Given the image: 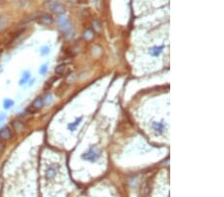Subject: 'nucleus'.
I'll use <instances>...</instances> for the list:
<instances>
[{"instance_id":"aec40b11","label":"nucleus","mask_w":224,"mask_h":197,"mask_svg":"<svg viewBox=\"0 0 224 197\" xmlns=\"http://www.w3.org/2000/svg\"><path fill=\"white\" fill-rule=\"evenodd\" d=\"M5 119V116H4V114H0V121H2L3 120Z\"/></svg>"},{"instance_id":"412c9836","label":"nucleus","mask_w":224,"mask_h":197,"mask_svg":"<svg viewBox=\"0 0 224 197\" xmlns=\"http://www.w3.org/2000/svg\"><path fill=\"white\" fill-rule=\"evenodd\" d=\"M91 1H92V2H95V1H97V0H91Z\"/></svg>"},{"instance_id":"a211bd4d","label":"nucleus","mask_w":224,"mask_h":197,"mask_svg":"<svg viewBox=\"0 0 224 197\" xmlns=\"http://www.w3.org/2000/svg\"><path fill=\"white\" fill-rule=\"evenodd\" d=\"M82 121V117H80V119H77L76 120V121L74 124H69V128H70V131H75V128H76V127H77V125L80 124V121Z\"/></svg>"},{"instance_id":"1a4fd4ad","label":"nucleus","mask_w":224,"mask_h":197,"mask_svg":"<svg viewBox=\"0 0 224 197\" xmlns=\"http://www.w3.org/2000/svg\"><path fill=\"white\" fill-rule=\"evenodd\" d=\"M153 127L157 132H158V134H161L162 131H164V124H161V123H153Z\"/></svg>"},{"instance_id":"4468645a","label":"nucleus","mask_w":224,"mask_h":197,"mask_svg":"<svg viewBox=\"0 0 224 197\" xmlns=\"http://www.w3.org/2000/svg\"><path fill=\"white\" fill-rule=\"evenodd\" d=\"M93 37H94V33H93V31H92V30L88 29V30H87V31L85 32V33H84V38L86 39V40H88V41L92 40Z\"/></svg>"},{"instance_id":"6e6552de","label":"nucleus","mask_w":224,"mask_h":197,"mask_svg":"<svg viewBox=\"0 0 224 197\" xmlns=\"http://www.w3.org/2000/svg\"><path fill=\"white\" fill-rule=\"evenodd\" d=\"M31 78V75H30V72L29 71H25L23 75H22V78L20 79V82H19V85L22 86V85H25L29 81V79Z\"/></svg>"},{"instance_id":"2eb2a0df","label":"nucleus","mask_w":224,"mask_h":197,"mask_svg":"<svg viewBox=\"0 0 224 197\" xmlns=\"http://www.w3.org/2000/svg\"><path fill=\"white\" fill-rule=\"evenodd\" d=\"M161 50H162V48L161 47H154V48H153L150 50V54L153 56H158L160 54V52H161Z\"/></svg>"},{"instance_id":"9d476101","label":"nucleus","mask_w":224,"mask_h":197,"mask_svg":"<svg viewBox=\"0 0 224 197\" xmlns=\"http://www.w3.org/2000/svg\"><path fill=\"white\" fill-rule=\"evenodd\" d=\"M12 124H13V127L15 128V131H21L24 127L23 123L22 121H14Z\"/></svg>"},{"instance_id":"dca6fc26","label":"nucleus","mask_w":224,"mask_h":197,"mask_svg":"<svg viewBox=\"0 0 224 197\" xmlns=\"http://www.w3.org/2000/svg\"><path fill=\"white\" fill-rule=\"evenodd\" d=\"M40 53L42 56H46L50 53V47L49 46H43V47L40 49Z\"/></svg>"},{"instance_id":"0eeeda50","label":"nucleus","mask_w":224,"mask_h":197,"mask_svg":"<svg viewBox=\"0 0 224 197\" xmlns=\"http://www.w3.org/2000/svg\"><path fill=\"white\" fill-rule=\"evenodd\" d=\"M12 137V132L8 127H3L0 130V138L3 139H9Z\"/></svg>"},{"instance_id":"9b49d317","label":"nucleus","mask_w":224,"mask_h":197,"mask_svg":"<svg viewBox=\"0 0 224 197\" xmlns=\"http://www.w3.org/2000/svg\"><path fill=\"white\" fill-rule=\"evenodd\" d=\"M13 106H14V101H12V100H10V99H6L4 100V102H3V107H4L5 110L11 109Z\"/></svg>"},{"instance_id":"ddd939ff","label":"nucleus","mask_w":224,"mask_h":197,"mask_svg":"<svg viewBox=\"0 0 224 197\" xmlns=\"http://www.w3.org/2000/svg\"><path fill=\"white\" fill-rule=\"evenodd\" d=\"M43 100H44V105L50 106V105H51V103L53 102V97H52L51 94H47L46 97H45V99H43Z\"/></svg>"},{"instance_id":"423d86ee","label":"nucleus","mask_w":224,"mask_h":197,"mask_svg":"<svg viewBox=\"0 0 224 197\" xmlns=\"http://www.w3.org/2000/svg\"><path fill=\"white\" fill-rule=\"evenodd\" d=\"M53 22V18L50 16V15H41L40 17L38 18V23L40 24H43V25H49Z\"/></svg>"},{"instance_id":"f8f14e48","label":"nucleus","mask_w":224,"mask_h":197,"mask_svg":"<svg viewBox=\"0 0 224 197\" xmlns=\"http://www.w3.org/2000/svg\"><path fill=\"white\" fill-rule=\"evenodd\" d=\"M66 70H67V67L66 66H65V65H60V66H58L56 69H55V72H56V74L62 75V74L65 73V72H66Z\"/></svg>"},{"instance_id":"7ed1b4c3","label":"nucleus","mask_w":224,"mask_h":197,"mask_svg":"<svg viewBox=\"0 0 224 197\" xmlns=\"http://www.w3.org/2000/svg\"><path fill=\"white\" fill-rule=\"evenodd\" d=\"M58 172H59V166L51 165L47 168V170L45 172V177L46 179H48V180H51V179H53L58 174Z\"/></svg>"},{"instance_id":"f3484780","label":"nucleus","mask_w":224,"mask_h":197,"mask_svg":"<svg viewBox=\"0 0 224 197\" xmlns=\"http://www.w3.org/2000/svg\"><path fill=\"white\" fill-rule=\"evenodd\" d=\"M47 71H48V65H47V64H44V65H42L39 68V74L42 75V76L47 73Z\"/></svg>"},{"instance_id":"f03ea898","label":"nucleus","mask_w":224,"mask_h":197,"mask_svg":"<svg viewBox=\"0 0 224 197\" xmlns=\"http://www.w3.org/2000/svg\"><path fill=\"white\" fill-rule=\"evenodd\" d=\"M99 157H100V150L97 148H90L88 151L85 152L84 155H82L83 159L91 161V162H95L96 160H98Z\"/></svg>"},{"instance_id":"39448f33","label":"nucleus","mask_w":224,"mask_h":197,"mask_svg":"<svg viewBox=\"0 0 224 197\" xmlns=\"http://www.w3.org/2000/svg\"><path fill=\"white\" fill-rule=\"evenodd\" d=\"M49 8L51 9L53 12H55V13H62L64 11V7L61 4H59V3H57V2H50Z\"/></svg>"},{"instance_id":"f257e3e1","label":"nucleus","mask_w":224,"mask_h":197,"mask_svg":"<svg viewBox=\"0 0 224 197\" xmlns=\"http://www.w3.org/2000/svg\"><path fill=\"white\" fill-rule=\"evenodd\" d=\"M57 23L59 25L60 29L64 31L65 33H69L72 29V25H71L69 18L66 15H64V14H61V15L57 17Z\"/></svg>"},{"instance_id":"6ab92c4d","label":"nucleus","mask_w":224,"mask_h":197,"mask_svg":"<svg viewBox=\"0 0 224 197\" xmlns=\"http://www.w3.org/2000/svg\"><path fill=\"white\" fill-rule=\"evenodd\" d=\"M94 28H95V29H96L97 31H99V30H100L101 25L98 23V21H95V22H94Z\"/></svg>"},{"instance_id":"4be33fe9","label":"nucleus","mask_w":224,"mask_h":197,"mask_svg":"<svg viewBox=\"0 0 224 197\" xmlns=\"http://www.w3.org/2000/svg\"><path fill=\"white\" fill-rule=\"evenodd\" d=\"M1 53H2V52H1V50H0V55H1Z\"/></svg>"},{"instance_id":"20e7f679","label":"nucleus","mask_w":224,"mask_h":197,"mask_svg":"<svg viewBox=\"0 0 224 197\" xmlns=\"http://www.w3.org/2000/svg\"><path fill=\"white\" fill-rule=\"evenodd\" d=\"M43 106H44V100L42 98L35 99V101L33 102V104H32V106H31V109H33L32 112H36V110L42 109Z\"/></svg>"}]
</instances>
